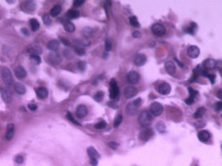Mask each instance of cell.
Listing matches in <instances>:
<instances>
[{"label": "cell", "mask_w": 222, "mask_h": 166, "mask_svg": "<svg viewBox=\"0 0 222 166\" xmlns=\"http://www.w3.org/2000/svg\"><path fill=\"white\" fill-rule=\"evenodd\" d=\"M122 120H123L122 115H118L116 119H115V120H114V126L115 127H118L120 124L122 122Z\"/></svg>", "instance_id": "cell-32"}, {"label": "cell", "mask_w": 222, "mask_h": 166, "mask_svg": "<svg viewBox=\"0 0 222 166\" xmlns=\"http://www.w3.org/2000/svg\"><path fill=\"white\" fill-rule=\"evenodd\" d=\"M165 68L166 70V72L170 75H174L176 72V65L173 62H166L165 64Z\"/></svg>", "instance_id": "cell-16"}, {"label": "cell", "mask_w": 222, "mask_h": 166, "mask_svg": "<svg viewBox=\"0 0 222 166\" xmlns=\"http://www.w3.org/2000/svg\"><path fill=\"white\" fill-rule=\"evenodd\" d=\"M207 77L209 78L210 80H211V81L212 84L214 83L215 78V75H208V76H207Z\"/></svg>", "instance_id": "cell-53"}, {"label": "cell", "mask_w": 222, "mask_h": 166, "mask_svg": "<svg viewBox=\"0 0 222 166\" xmlns=\"http://www.w3.org/2000/svg\"><path fill=\"white\" fill-rule=\"evenodd\" d=\"M126 110H127V114L131 115V116H134L137 112V108L132 103L128 104L126 107Z\"/></svg>", "instance_id": "cell-25"}, {"label": "cell", "mask_w": 222, "mask_h": 166, "mask_svg": "<svg viewBox=\"0 0 222 166\" xmlns=\"http://www.w3.org/2000/svg\"><path fill=\"white\" fill-rule=\"evenodd\" d=\"M48 61L52 65H58L62 62V57L58 52H52L48 55Z\"/></svg>", "instance_id": "cell-5"}, {"label": "cell", "mask_w": 222, "mask_h": 166, "mask_svg": "<svg viewBox=\"0 0 222 166\" xmlns=\"http://www.w3.org/2000/svg\"><path fill=\"white\" fill-rule=\"evenodd\" d=\"M217 95H218V97H219L220 99L222 98V90H221V89H220L219 91H218V94H217Z\"/></svg>", "instance_id": "cell-57"}, {"label": "cell", "mask_w": 222, "mask_h": 166, "mask_svg": "<svg viewBox=\"0 0 222 166\" xmlns=\"http://www.w3.org/2000/svg\"><path fill=\"white\" fill-rule=\"evenodd\" d=\"M22 33H23V34H25V35H29V31H28V29L26 28L22 29Z\"/></svg>", "instance_id": "cell-56"}, {"label": "cell", "mask_w": 222, "mask_h": 166, "mask_svg": "<svg viewBox=\"0 0 222 166\" xmlns=\"http://www.w3.org/2000/svg\"><path fill=\"white\" fill-rule=\"evenodd\" d=\"M108 145L111 147L112 150H116V149L118 148V146H119V145H118V143H116V142H114V141H111V142H110L108 144Z\"/></svg>", "instance_id": "cell-45"}, {"label": "cell", "mask_w": 222, "mask_h": 166, "mask_svg": "<svg viewBox=\"0 0 222 166\" xmlns=\"http://www.w3.org/2000/svg\"><path fill=\"white\" fill-rule=\"evenodd\" d=\"M15 91L19 95H23L26 92V87L22 83H16L15 85Z\"/></svg>", "instance_id": "cell-24"}, {"label": "cell", "mask_w": 222, "mask_h": 166, "mask_svg": "<svg viewBox=\"0 0 222 166\" xmlns=\"http://www.w3.org/2000/svg\"><path fill=\"white\" fill-rule=\"evenodd\" d=\"M194 101H195V99L189 97L188 99H186V101H185V102H186L187 105H192V104L194 103Z\"/></svg>", "instance_id": "cell-51"}, {"label": "cell", "mask_w": 222, "mask_h": 166, "mask_svg": "<svg viewBox=\"0 0 222 166\" xmlns=\"http://www.w3.org/2000/svg\"><path fill=\"white\" fill-rule=\"evenodd\" d=\"M1 95H2L3 101L6 103H9L13 100V94L8 88H3L1 91Z\"/></svg>", "instance_id": "cell-11"}, {"label": "cell", "mask_w": 222, "mask_h": 166, "mask_svg": "<svg viewBox=\"0 0 222 166\" xmlns=\"http://www.w3.org/2000/svg\"><path fill=\"white\" fill-rule=\"evenodd\" d=\"M90 162L92 164V165L95 166L97 164V159H90Z\"/></svg>", "instance_id": "cell-54"}, {"label": "cell", "mask_w": 222, "mask_h": 166, "mask_svg": "<svg viewBox=\"0 0 222 166\" xmlns=\"http://www.w3.org/2000/svg\"><path fill=\"white\" fill-rule=\"evenodd\" d=\"M222 108V102L221 101H219V102H217L216 104H215V110H216V111H220V110H221Z\"/></svg>", "instance_id": "cell-50"}, {"label": "cell", "mask_w": 222, "mask_h": 166, "mask_svg": "<svg viewBox=\"0 0 222 166\" xmlns=\"http://www.w3.org/2000/svg\"><path fill=\"white\" fill-rule=\"evenodd\" d=\"M64 29L67 33H72L75 30V26L71 22H67L64 24Z\"/></svg>", "instance_id": "cell-29"}, {"label": "cell", "mask_w": 222, "mask_h": 166, "mask_svg": "<svg viewBox=\"0 0 222 166\" xmlns=\"http://www.w3.org/2000/svg\"><path fill=\"white\" fill-rule=\"evenodd\" d=\"M110 97L111 99L117 98V96H119V87L116 84V81L115 79H111L110 81Z\"/></svg>", "instance_id": "cell-6"}, {"label": "cell", "mask_w": 222, "mask_h": 166, "mask_svg": "<svg viewBox=\"0 0 222 166\" xmlns=\"http://www.w3.org/2000/svg\"><path fill=\"white\" fill-rule=\"evenodd\" d=\"M86 68H87V65H86V62H78V68L80 69L81 71H84L86 69Z\"/></svg>", "instance_id": "cell-43"}, {"label": "cell", "mask_w": 222, "mask_h": 166, "mask_svg": "<svg viewBox=\"0 0 222 166\" xmlns=\"http://www.w3.org/2000/svg\"><path fill=\"white\" fill-rule=\"evenodd\" d=\"M30 59H31L32 62H34V64H36V65H39V63L41 62V58H40V57H39V56H36V55L31 56V57H30Z\"/></svg>", "instance_id": "cell-35"}, {"label": "cell", "mask_w": 222, "mask_h": 166, "mask_svg": "<svg viewBox=\"0 0 222 166\" xmlns=\"http://www.w3.org/2000/svg\"><path fill=\"white\" fill-rule=\"evenodd\" d=\"M170 90H171V87H170V84L166 82L161 83L158 86V92L161 95H168L170 92Z\"/></svg>", "instance_id": "cell-12"}, {"label": "cell", "mask_w": 222, "mask_h": 166, "mask_svg": "<svg viewBox=\"0 0 222 166\" xmlns=\"http://www.w3.org/2000/svg\"><path fill=\"white\" fill-rule=\"evenodd\" d=\"M14 135V124H9L7 126V131H6V140H11Z\"/></svg>", "instance_id": "cell-21"}, {"label": "cell", "mask_w": 222, "mask_h": 166, "mask_svg": "<svg viewBox=\"0 0 222 166\" xmlns=\"http://www.w3.org/2000/svg\"><path fill=\"white\" fill-rule=\"evenodd\" d=\"M29 108L31 111H36L37 110V108H38V107H37V105L36 104H34V103H30V104H29Z\"/></svg>", "instance_id": "cell-49"}, {"label": "cell", "mask_w": 222, "mask_h": 166, "mask_svg": "<svg viewBox=\"0 0 222 166\" xmlns=\"http://www.w3.org/2000/svg\"><path fill=\"white\" fill-rule=\"evenodd\" d=\"M67 119L69 120H71V121L73 123V124H78V125H80V124L78 123L77 120H76L74 118H73V116H72V114L70 113V112H67Z\"/></svg>", "instance_id": "cell-40"}, {"label": "cell", "mask_w": 222, "mask_h": 166, "mask_svg": "<svg viewBox=\"0 0 222 166\" xmlns=\"http://www.w3.org/2000/svg\"><path fill=\"white\" fill-rule=\"evenodd\" d=\"M163 107L162 105L159 102H153L150 107V113L154 116H159L162 114Z\"/></svg>", "instance_id": "cell-4"}, {"label": "cell", "mask_w": 222, "mask_h": 166, "mask_svg": "<svg viewBox=\"0 0 222 166\" xmlns=\"http://www.w3.org/2000/svg\"><path fill=\"white\" fill-rule=\"evenodd\" d=\"M76 115L78 118H84L88 115V108L84 105H79L77 108Z\"/></svg>", "instance_id": "cell-14"}, {"label": "cell", "mask_w": 222, "mask_h": 166, "mask_svg": "<svg viewBox=\"0 0 222 166\" xmlns=\"http://www.w3.org/2000/svg\"><path fill=\"white\" fill-rule=\"evenodd\" d=\"M129 22L132 27H134V28H140V24L139 22H138V20H137V17H135V16L130 17Z\"/></svg>", "instance_id": "cell-31"}, {"label": "cell", "mask_w": 222, "mask_h": 166, "mask_svg": "<svg viewBox=\"0 0 222 166\" xmlns=\"http://www.w3.org/2000/svg\"><path fill=\"white\" fill-rule=\"evenodd\" d=\"M75 52L78 55H80V56H82V55L85 54V50L83 49V48H82V47H76Z\"/></svg>", "instance_id": "cell-42"}, {"label": "cell", "mask_w": 222, "mask_h": 166, "mask_svg": "<svg viewBox=\"0 0 222 166\" xmlns=\"http://www.w3.org/2000/svg\"><path fill=\"white\" fill-rule=\"evenodd\" d=\"M152 32L156 36H162L165 33V28L162 24H155L152 27Z\"/></svg>", "instance_id": "cell-7"}, {"label": "cell", "mask_w": 222, "mask_h": 166, "mask_svg": "<svg viewBox=\"0 0 222 166\" xmlns=\"http://www.w3.org/2000/svg\"><path fill=\"white\" fill-rule=\"evenodd\" d=\"M30 26H31L32 30L34 32L39 30V27H40V24H39V22L35 18H32L30 19Z\"/></svg>", "instance_id": "cell-27"}, {"label": "cell", "mask_w": 222, "mask_h": 166, "mask_svg": "<svg viewBox=\"0 0 222 166\" xmlns=\"http://www.w3.org/2000/svg\"><path fill=\"white\" fill-rule=\"evenodd\" d=\"M152 121V116L147 111H142L138 116V122L142 127H148Z\"/></svg>", "instance_id": "cell-1"}, {"label": "cell", "mask_w": 222, "mask_h": 166, "mask_svg": "<svg viewBox=\"0 0 222 166\" xmlns=\"http://www.w3.org/2000/svg\"><path fill=\"white\" fill-rule=\"evenodd\" d=\"M62 12V8L60 5H55L53 8L51 9V12H50V14L52 17H57Z\"/></svg>", "instance_id": "cell-26"}, {"label": "cell", "mask_w": 222, "mask_h": 166, "mask_svg": "<svg viewBox=\"0 0 222 166\" xmlns=\"http://www.w3.org/2000/svg\"><path fill=\"white\" fill-rule=\"evenodd\" d=\"M2 78H3V82L5 83L7 86H11L13 81V75L11 71L8 68H4L2 71Z\"/></svg>", "instance_id": "cell-3"}, {"label": "cell", "mask_w": 222, "mask_h": 166, "mask_svg": "<svg viewBox=\"0 0 222 166\" xmlns=\"http://www.w3.org/2000/svg\"><path fill=\"white\" fill-rule=\"evenodd\" d=\"M187 54L191 58H197L200 55V49L197 46H190L187 49Z\"/></svg>", "instance_id": "cell-13"}, {"label": "cell", "mask_w": 222, "mask_h": 166, "mask_svg": "<svg viewBox=\"0 0 222 166\" xmlns=\"http://www.w3.org/2000/svg\"><path fill=\"white\" fill-rule=\"evenodd\" d=\"M205 112H206V109H205L204 107H200V108H198L197 111L195 112V114H194L193 116L194 118H201V117L204 116Z\"/></svg>", "instance_id": "cell-30"}, {"label": "cell", "mask_w": 222, "mask_h": 166, "mask_svg": "<svg viewBox=\"0 0 222 166\" xmlns=\"http://www.w3.org/2000/svg\"><path fill=\"white\" fill-rule=\"evenodd\" d=\"M203 67L206 69H208V70L209 69H214L216 67V62H215V60L211 59V58L206 59L203 62Z\"/></svg>", "instance_id": "cell-22"}, {"label": "cell", "mask_w": 222, "mask_h": 166, "mask_svg": "<svg viewBox=\"0 0 222 166\" xmlns=\"http://www.w3.org/2000/svg\"><path fill=\"white\" fill-rule=\"evenodd\" d=\"M27 51L29 54L33 56V55H36V56H39L43 52V49L42 47L38 44H32L29 45V47H27Z\"/></svg>", "instance_id": "cell-8"}, {"label": "cell", "mask_w": 222, "mask_h": 166, "mask_svg": "<svg viewBox=\"0 0 222 166\" xmlns=\"http://www.w3.org/2000/svg\"><path fill=\"white\" fill-rule=\"evenodd\" d=\"M80 15V13L78 10H73V9H71L67 12V17L71 19H75V18H78Z\"/></svg>", "instance_id": "cell-28"}, {"label": "cell", "mask_w": 222, "mask_h": 166, "mask_svg": "<svg viewBox=\"0 0 222 166\" xmlns=\"http://www.w3.org/2000/svg\"><path fill=\"white\" fill-rule=\"evenodd\" d=\"M188 91H189V93H190V97H191V98L195 99V97L196 96V95L198 94V91H196V90H194V89H192L191 87H189Z\"/></svg>", "instance_id": "cell-38"}, {"label": "cell", "mask_w": 222, "mask_h": 166, "mask_svg": "<svg viewBox=\"0 0 222 166\" xmlns=\"http://www.w3.org/2000/svg\"><path fill=\"white\" fill-rule=\"evenodd\" d=\"M48 47L50 50H52V52H56L59 48V42L57 40H51L48 43Z\"/></svg>", "instance_id": "cell-23"}, {"label": "cell", "mask_w": 222, "mask_h": 166, "mask_svg": "<svg viewBox=\"0 0 222 166\" xmlns=\"http://www.w3.org/2000/svg\"><path fill=\"white\" fill-rule=\"evenodd\" d=\"M36 94L39 99H45L48 96V91L46 87L40 86L36 90Z\"/></svg>", "instance_id": "cell-19"}, {"label": "cell", "mask_w": 222, "mask_h": 166, "mask_svg": "<svg viewBox=\"0 0 222 166\" xmlns=\"http://www.w3.org/2000/svg\"><path fill=\"white\" fill-rule=\"evenodd\" d=\"M153 135H154V131H153L152 129L146 127L140 131L139 140H142V141H148L152 138Z\"/></svg>", "instance_id": "cell-2"}, {"label": "cell", "mask_w": 222, "mask_h": 166, "mask_svg": "<svg viewBox=\"0 0 222 166\" xmlns=\"http://www.w3.org/2000/svg\"><path fill=\"white\" fill-rule=\"evenodd\" d=\"M132 104L134 105L135 107H137V108H138V107L141 106V104H142V99L141 98H137L133 102H132Z\"/></svg>", "instance_id": "cell-44"}, {"label": "cell", "mask_w": 222, "mask_h": 166, "mask_svg": "<svg viewBox=\"0 0 222 166\" xmlns=\"http://www.w3.org/2000/svg\"><path fill=\"white\" fill-rule=\"evenodd\" d=\"M133 62H134L135 65L137 66V67H142V66L145 65V63L147 62L146 55L142 54V53H138L135 56Z\"/></svg>", "instance_id": "cell-10"}, {"label": "cell", "mask_w": 222, "mask_h": 166, "mask_svg": "<svg viewBox=\"0 0 222 166\" xmlns=\"http://www.w3.org/2000/svg\"><path fill=\"white\" fill-rule=\"evenodd\" d=\"M43 21L44 24H46V25H50V24H51V19H50V18H49V16L48 15V14L43 17Z\"/></svg>", "instance_id": "cell-47"}, {"label": "cell", "mask_w": 222, "mask_h": 166, "mask_svg": "<svg viewBox=\"0 0 222 166\" xmlns=\"http://www.w3.org/2000/svg\"><path fill=\"white\" fill-rule=\"evenodd\" d=\"M84 0H76V1H74L73 2V5L75 6V7H80L81 5H83V3H84Z\"/></svg>", "instance_id": "cell-46"}, {"label": "cell", "mask_w": 222, "mask_h": 166, "mask_svg": "<svg viewBox=\"0 0 222 166\" xmlns=\"http://www.w3.org/2000/svg\"><path fill=\"white\" fill-rule=\"evenodd\" d=\"M88 155L90 157V159H98L100 158V154L98 153L97 150L93 146H90L88 148Z\"/></svg>", "instance_id": "cell-18"}, {"label": "cell", "mask_w": 222, "mask_h": 166, "mask_svg": "<svg viewBox=\"0 0 222 166\" xmlns=\"http://www.w3.org/2000/svg\"><path fill=\"white\" fill-rule=\"evenodd\" d=\"M83 35H84L85 37H91L92 35H93V29L91 28L87 27V28H85L83 30Z\"/></svg>", "instance_id": "cell-34"}, {"label": "cell", "mask_w": 222, "mask_h": 166, "mask_svg": "<svg viewBox=\"0 0 222 166\" xmlns=\"http://www.w3.org/2000/svg\"><path fill=\"white\" fill-rule=\"evenodd\" d=\"M196 31V24L195 23H191V25L189 26V28H187V33L191 34H194L195 32Z\"/></svg>", "instance_id": "cell-36"}, {"label": "cell", "mask_w": 222, "mask_h": 166, "mask_svg": "<svg viewBox=\"0 0 222 166\" xmlns=\"http://www.w3.org/2000/svg\"><path fill=\"white\" fill-rule=\"evenodd\" d=\"M15 161H16V163L22 164V163H23V156H22V155L16 156Z\"/></svg>", "instance_id": "cell-48"}, {"label": "cell", "mask_w": 222, "mask_h": 166, "mask_svg": "<svg viewBox=\"0 0 222 166\" xmlns=\"http://www.w3.org/2000/svg\"><path fill=\"white\" fill-rule=\"evenodd\" d=\"M106 126V123L105 121H100L98 122L97 124L95 125V128L96 129H103V128H105Z\"/></svg>", "instance_id": "cell-41"}, {"label": "cell", "mask_w": 222, "mask_h": 166, "mask_svg": "<svg viewBox=\"0 0 222 166\" xmlns=\"http://www.w3.org/2000/svg\"><path fill=\"white\" fill-rule=\"evenodd\" d=\"M137 91L136 87L132 86H129L126 87L124 91V95L127 98H132L133 96H135L137 95Z\"/></svg>", "instance_id": "cell-15"}, {"label": "cell", "mask_w": 222, "mask_h": 166, "mask_svg": "<svg viewBox=\"0 0 222 166\" xmlns=\"http://www.w3.org/2000/svg\"><path fill=\"white\" fill-rule=\"evenodd\" d=\"M127 81H128L130 84H136V83L139 81L140 75L137 72L132 71V72H130L129 73H127Z\"/></svg>", "instance_id": "cell-9"}, {"label": "cell", "mask_w": 222, "mask_h": 166, "mask_svg": "<svg viewBox=\"0 0 222 166\" xmlns=\"http://www.w3.org/2000/svg\"><path fill=\"white\" fill-rule=\"evenodd\" d=\"M14 74H15V76L18 79H23L27 76V72L22 66H18V67L15 68Z\"/></svg>", "instance_id": "cell-17"}, {"label": "cell", "mask_w": 222, "mask_h": 166, "mask_svg": "<svg viewBox=\"0 0 222 166\" xmlns=\"http://www.w3.org/2000/svg\"><path fill=\"white\" fill-rule=\"evenodd\" d=\"M111 47H112V43L110 39H106V42H105V48H106V52H110L111 50Z\"/></svg>", "instance_id": "cell-37"}, {"label": "cell", "mask_w": 222, "mask_h": 166, "mask_svg": "<svg viewBox=\"0 0 222 166\" xmlns=\"http://www.w3.org/2000/svg\"><path fill=\"white\" fill-rule=\"evenodd\" d=\"M26 7L29 10H34L36 5H35V3L34 2H32V1H29V2H27L26 3Z\"/></svg>", "instance_id": "cell-39"}, {"label": "cell", "mask_w": 222, "mask_h": 166, "mask_svg": "<svg viewBox=\"0 0 222 166\" xmlns=\"http://www.w3.org/2000/svg\"><path fill=\"white\" fill-rule=\"evenodd\" d=\"M210 138H211V134L207 130H202L198 133V139L202 142H206L210 140Z\"/></svg>", "instance_id": "cell-20"}, {"label": "cell", "mask_w": 222, "mask_h": 166, "mask_svg": "<svg viewBox=\"0 0 222 166\" xmlns=\"http://www.w3.org/2000/svg\"><path fill=\"white\" fill-rule=\"evenodd\" d=\"M132 36H133V37H137V38H138V37H141V33H139L138 31H135L133 33H132Z\"/></svg>", "instance_id": "cell-52"}, {"label": "cell", "mask_w": 222, "mask_h": 166, "mask_svg": "<svg viewBox=\"0 0 222 166\" xmlns=\"http://www.w3.org/2000/svg\"><path fill=\"white\" fill-rule=\"evenodd\" d=\"M61 40H62V42H63V43H64L65 45H67V46H69V45H70V42H69L67 41V40H66V39L62 38V39H61Z\"/></svg>", "instance_id": "cell-55"}, {"label": "cell", "mask_w": 222, "mask_h": 166, "mask_svg": "<svg viewBox=\"0 0 222 166\" xmlns=\"http://www.w3.org/2000/svg\"><path fill=\"white\" fill-rule=\"evenodd\" d=\"M103 96H104L103 91H98V92H97V93L95 94V96H94V99H95V101H98V102H100V101H102Z\"/></svg>", "instance_id": "cell-33"}]
</instances>
